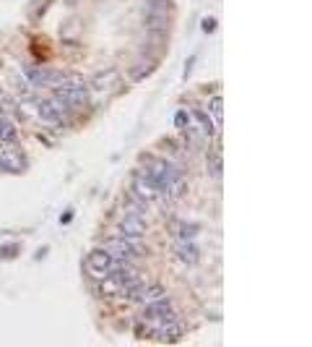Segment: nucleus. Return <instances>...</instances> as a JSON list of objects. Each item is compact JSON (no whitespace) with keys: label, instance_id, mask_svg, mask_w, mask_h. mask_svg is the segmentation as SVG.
<instances>
[{"label":"nucleus","instance_id":"obj_17","mask_svg":"<svg viewBox=\"0 0 312 347\" xmlns=\"http://www.w3.org/2000/svg\"><path fill=\"white\" fill-rule=\"evenodd\" d=\"M154 68H156V66H154L151 60H141V63H135V66L130 68V78H133V81H143Z\"/></svg>","mask_w":312,"mask_h":347},{"label":"nucleus","instance_id":"obj_7","mask_svg":"<svg viewBox=\"0 0 312 347\" xmlns=\"http://www.w3.org/2000/svg\"><path fill=\"white\" fill-rule=\"evenodd\" d=\"M0 170L3 172H24L26 170V157L16 149V144H5L0 152Z\"/></svg>","mask_w":312,"mask_h":347},{"label":"nucleus","instance_id":"obj_12","mask_svg":"<svg viewBox=\"0 0 312 347\" xmlns=\"http://www.w3.org/2000/svg\"><path fill=\"white\" fill-rule=\"evenodd\" d=\"M123 212L125 214H135V217H143L146 219V214H149V206H146V201L143 198H138V196H130V198H127L125 201V204H123Z\"/></svg>","mask_w":312,"mask_h":347},{"label":"nucleus","instance_id":"obj_3","mask_svg":"<svg viewBox=\"0 0 312 347\" xmlns=\"http://www.w3.org/2000/svg\"><path fill=\"white\" fill-rule=\"evenodd\" d=\"M174 310V300L172 298H156V300H151V303H146L143 306V310H141V321H146L149 326H154L159 318H164V316H169Z\"/></svg>","mask_w":312,"mask_h":347},{"label":"nucleus","instance_id":"obj_4","mask_svg":"<svg viewBox=\"0 0 312 347\" xmlns=\"http://www.w3.org/2000/svg\"><path fill=\"white\" fill-rule=\"evenodd\" d=\"M65 78V73H58V71H42V68H26V84L29 86H52L58 89Z\"/></svg>","mask_w":312,"mask_h":347},{"label":"nucleus","instance_id":"obj_14","mask_svg":"<svg viewBox=\"0 0 312 347\" xmlns=\"http://www.w3.org/2000/svg\"><path fill=\"white\" fill-rule=\"evenodd\" d=\"M208 117H211V123L221 128L224 123V105H221V97H211V102H208Z\"/></svg>","mask_w":312,"mask_h":347},{"label":"nucleus","instance_id":"obj_15","mask_svg":"<svg viewBox=\"0 0 312 347\" xmlns=\"http://www.w3.org/2000/svg\"><path fill=\"white\" fill-rule=\"evenodd\" d=\"M149 29L156 34H164L169 29V13H156V11H149Z\"/></svg>","mask_w":312,"mask_h":347},{"label":"nucleus","instance_id":"obj_22","mask_svg":"<svg viewBox=\"0 0 312 347\" xmlns=\"http://www.w3.org/2000/svg\"><path fill=\"white\" fill-rule=\"evenodd\" d=\"M70 217H73V212L68 209V212H62V217H60V225H68L70 222Z\"/></svg>","mask_w":312,"mask_h":347},{"label":"nucleus","instance_id":"obj_20","mask_svg":"<svg viewBox=\"0 0 312 347\" xmlns=\"http://www.w3.org/2000/svg\"><path fill=\"white\" fill-rule=\"evenodd\" d=\"M174 125H177L180 131H185V128L190 125V110L177 107V113H174Z\"/></svg>","mask_w":312,"mask_h":347},{"label":"nucleus","instance_id":"obj_10","mask_svg":"<svg viewBox=\"0 0 312 347\" xmlns=\"http://www.w3.org/2000/svg\"><path fill=\"white\" fill-rule=\"evenodd\" d=\"M190 123H195L200 131H203L206 139H214V131H216V125L211 123V117L203 113V110H190Z\"/></svg>","mask_w":312,"mask_h":347},{"label":"nucleus","instance_id":"obj_6","mask_svg":"<svg viewBox=\"0 0 312 347\" xmlns=\"http://www.w3.org/2000/svg\"><path fill=\"white\" fill-rule=\"evenodd\" d=\"M172 248H174V253H177V259L182 264H187V267H195L198 259H200V248H198L195 237H177Z\"/></svg>","mask_w":312,"mask_h":347},{"label":"nucleus","instance_id":"obj_1","mask_svg":"<svg viewBox=\"0 0 312 347\" xmlns=\"http://www.w3.org/2000/svg\"><path fill=\"white\" fill-rule=\"evenodd\" d=\"M55 97L62 99L70 110H81V107L89 105V86L78 73H65V78H62V84L58 86V94Z\"/></svg>","mask_w":312,"mask_h":347},{"label":"nucleus","instance_id":"obj_9","mask_svg":"<svg viewBox=\"0 0 312 347\" xmlns=\"http://www.w3.org/2000/svg\"><path fill=\"white\" fill-rule=\"evenodd\" d=\"M149 227H146V219L143 217H135V214H125L123 222H120V235H133V237H146Z\"/></svg>","mask_w":312,"mask_h":347},{"label":"nucleus","instance_id":"obj_19","mask_svg":"<svg viewBox=\"0 0 312 347\" xmlns=\"http://www.w3.org/2000/svg\"><path fill=\"white\" fill-rule=\"evenodd\" d=\"M117 81V73L115 71H104V73H99V76H94V86L96 89H109Z\"/></svg>","mask_w":312,"mask_h":347},{"label":"nucleus","instance_id":"obj_2","mask_svg":"<svg viewBox=\"0 0 312 347\" xmlns=\"http://www.w3.org/2000/svg\"><path fill=\"white\" fill-rule=\"evenodd\" d=\"M36 113H39V117L44 123L50 125H62L68 120V115L73 113V110L62 102V99L58 97H47V99H36Z\"/></svg>","mask_w":312,"mask_h":347},{"label":"nucleus","instance_id":"obj_5","mask_svg":"<svg viewBox=\"0 0 312 347\" xmlns=\"http://www.w3.org/2000/svg\"><path fill=\"white\" fill-rule=\"evenodd\" d=\"M109 269H112V256H109L104 248H94L86 256V271L94 279H102Z\"/></svg>","mask_w":312,"mask_h":347},{"label":"nucleus","instance_id":"obj_21","mask_svg":"<svg viewBox=\"0 0 312 347\" xmlns=\"http://www.w3.org/2000/svg\"><path fill=\"white\" fill-rule=\"evenodd\" d=\"M214 29H216V21H214V18H206V21H203V32H206V34H211Z\"/></svg>","mask_w":312,"mask_h":347},{"label":"nucleus","instance_id":"obj_13","mask_svg":"<svg viewBox=\"0 0 312 347\" xmlns=\"http://www.w3.org/2000/svg\"><path fill=\"white\" fill-rule=\"evenodd\" d=\"M164 295H167V290H164L159 282H151V285H143L138 300L146 306V303H151V300H156V298H164Z\"/></svg>","mask_w":312,"mask_h":347},{"label":"nucleus","instance_id":"obj_18","mask_svg":"<svg viewBox=\"0 0 312 347\" xmlns=\"http://www.w3.org/2000/svg\"><path fill=\"white\" fill-rule=\"evenodd\" d=\"M172 230H174V235H177V237H198L200 227L195 222H177Z\"/></svg>","mask_w":312,"mask_h":347},{"label":"nucleus","instance_id":"obj_11","mask_svg":"<svg viewBox=\"0 0 312 347\" xmlns=\"http://www.w3.org/2000/svg\"><path fill=\"white\" fill-rule=\"evenodd\" d=\"M0 141L3 144H18V131L11 120V115L0 113Z\"/></svg>","mask_w":312,"mask_h":347},{"label":"nucleus","instance_id":"obj_8","mask_svg":"<svg viewBox=\"0 0 312 347\" xmlns=\"http://www.w3.org/2000/svg\"><path fill=\"white\" fill-rule=\"evenodd\" d=\"M133 193L143 198V201H154V198H159V188L154 186V180L149 178V172L141 170V172H135V178H133Z\"/></svg>","mask_w":312,"mask_h":347},{"label":"nucleus","instance_id":"obj_16","mask_svg":"<svg viewBox=\"0 0 312 347\" xmlns=\"http://www.w3.org/2000/svg\"><path fill=\"white\" fill-rule=\"evenodd\" d=\"M221 172H224V162H221V154H208V175L211 180H221Z\"/></svg>","mask_w":312,"mask_h":347}]
</instances>
